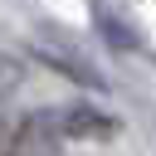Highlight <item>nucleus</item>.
I'll list each match as a JSON object with an SVG mask.
<instances>
[{"label": "nucleus", "mask_w": 156, "mask_h": 156, "mask_svg": "<svg viewBox=\"0 0 156 156\" xmlns=\"http://www.w3.org/2000/svg\"><path fill=\"white\" fill-rule=\"evenodd\" d=\"M54 127H58V141H112L122 132V117L107 112L102 102H88V98H73V102H54Z\"/></svg>", "instance_id": "nucleus-1"}, {"label": "nucleus", "mask_w": 156, "mask_h": 156, "mask_svg": "<svg viewBox=\"0 0 156 156\" xmlns=\"http://www.w3.org/2000/svg\"><path fill=\"white\" fill-rule=\"evenodd\" d=\"M29 58H34V63H44V68H54L58 78H68V83L88 88V93H107V88H112V83H107V73H102L98 63L78 58L73 49H58V44H29Z\"/></svg>", "instance_id": "nucleus-2"}, {"label": "nucleus", "mask_w": 156, "mask_h": 156, "mask_svg": "<svg viewBox=\"0 0 156 156\" xmlns=\"http://www.w3.org/2000/svg\"><path fill=\"white\" fill-rule=\"evenodd\" d=\"M88 5H93V29H98L102 44H112V49H122V54H146V34H141L127 15H117V10L102 5V0H88Z\"/></svg>", "instance_id": "nucleus-3"}, {"label": "nucleus", "mask_w": 156, "mask_h": 156, "mask_svg": "<svg viewBox=\"0 0 156 156\" xmlns=\"http://www.w3.org/2000/svg\"><path fill=\"white\" fill-rule=\"evenodd\" d=\"M20 88H24V58L10 54V49H0V112L10 107V98Z\"/></svg>", "instance_id": "nucleus-4"}, {"label": "nucleus", "mask_w": 156, "mask_h": 156, "mask_svg": "<svg viewBox=\"0 0 156 156\" xmlns=\"http://www.w3.org/2000/svg\"><path fill=\"white\" fill-rule=\"evenodd\" d=\"M5 156H63V151H5Z\"/></svg>", "instance_id": "nucleus-5"}]
</instances>
